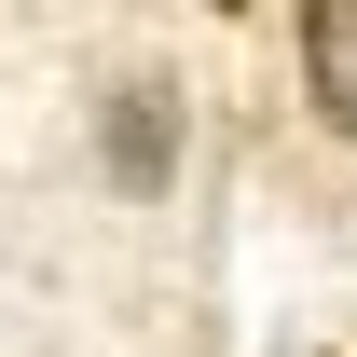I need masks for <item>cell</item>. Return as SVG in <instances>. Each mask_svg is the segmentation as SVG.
Instances as JSON below:
<instances>
[{
  "label": "cell",
  "mask_w": 357,
  "mask_h": 357,
  "mask_svg": "<svg viewBox=\"0 0 357 357\" xmlns=\"http://www.w3.org/2000/svg\"><path fill=\"white\" fill-rule=\"evenodd\" d=\"M303 96L357 137V0H316L303 14Z\"/></svg>",
  "instance_id": "cell-2"
},
{
  "label": "cell",
  "mask_w": 357,
  "mask_h": 357,
  "mask_svg": "<svg viewBox=\"0 0 357 357\" xmlns=\"http://www.w3.org/2000/svg\"><path fill=\"white\" fill-rule=\"evenodd\" d=\"M96 151H110V178L124 192H165L178 178V83H110V110H96Z\"/></svg>",
  "instance_id": "cell-1"
}]
</instances>
